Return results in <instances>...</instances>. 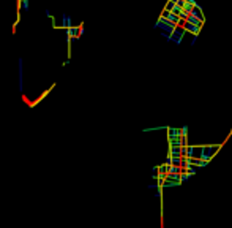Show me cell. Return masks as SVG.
Instances as JSON below:
<instances>
[{"mask_svg":"<svg viewBox=\"0 0 232 228\" xmlns=\"http://www.w3.org/2000/svg\"><path fill=\"white\" fill-rule=\"evenodd\" d=\"M71 25H73L71 16H69V15H65V13H63V16H62V27H63V29H69Z\"/></svg>","mask_w":232,"mask_h":228,"instance_id":"cell-5","label":"cell"},{"mask_svg":"<svg viewBox=\"0 0 232 228\" xmlns=\"http://www.w3.org/2000/svg\"><path fill=\"white\" fill-rule=\"evenodd\" d=\"M158 25H160V27H163V29L171 30V33H172V30L175 29V25H174V24H171L169 21H166V19H163V18H160V19H158Z\"/></svg>","mask_w":232,"mask_h":228,"instance_id":"cell-4","label":"cell"},{"mask_svg":"<svg viewBox=\"0 0 232 228\" xmlns=\"http://www.w3.org/2000/svg\"><path fill=\"white\" fill-rule=\"evenodd\" d=\"M24 60L22 59H19L18 60V73H19V92H22L24 91Z\"/></svg>","mask_w":232,"mask_h":228,"instance_id":"cell-1","label":"cell"},{"mask_svg":"<svg viewBox=\"0 0 232 228\" xmlns=\"http://www.w3.org/2000/svg\"><path fill=\"white\" fill-rule=\"evenodd\" d=\"M21 10H24L25 13H29V10H30L29 0H21Z\"/></svg>","mask_w":232,"mask_h":228,"instance_id":"cell-7","label":"cell"},{"mask_svg":"<svg viewBox=\"0 0 232 228\" xmlns=\"http://www.w3.org/2000/svg\"><path fill=\"white\" fill-rule=\"evenodd\" d=\"M44 13H46V16H47V18H52V15H51V11H49V10H46Z\"/></svg>","mask_w":232,"mask_h":228,"instance_id":"cell-8","label":"cell"},{"mask_svg":"<svg viewBox=\"0 0 232 228\" xmlns=\"http://www.w3.org/2000/svg\"><path fill=\"white\" fill-rule=\"evenodd\" d=\"M191 16H194V18H198L199 21H202V22H205V18H204V15H202V10H201V6L196 3L194 6H193V10H191V13H189Z\"/></svg>","mask_w":232,"mask_h":228,"instance_id":"cell-2","label":"cell"},{"mask_svg":"<svg viewBox=\"0 0 232 228\" xmlns=\"http://www.w3.org/2000/svg\"><path fill=\"white\" fill-rule=\"evenodd\" d=\"M185 22H189V24H193V25H196V27H199V29H202V25H204L202 21H199L198 18H194V16H191V15H189V16L186 18Z\"/></svg>","mask_w":232,"mask_h":228,"instance_id":"cell-6","label":"cell"},{"mask_svg":"<svg viewBox=\"0 0 232 228\" xmlns=\"http://www.w3.org/2000/svg\"><path fill=\"white\" fill-rule=\"evenodd\" d=\"M182 27H183V30H185V32H189V33H193L194 37H196V35H199V33H201V29H199V27H196V25L189 24V22H185V24L182 25Z\"/></svg>","mask_w":232,"mask_h":228,"instance_id":"cell-3","label":"cell"}]
</instances>
